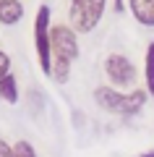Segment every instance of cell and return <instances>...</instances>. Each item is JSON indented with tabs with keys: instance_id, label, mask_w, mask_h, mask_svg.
Returning a JSON list of instances; mask_svg holds the SVG:
<instances>
[{
	"instance_id": "6da1fadb",
	"label": "cell",
	"mask_w": 154,
	"mask_h": 157,
	"mask_svg": "<svg viewBox=\"0 0 154 157\" xmlns=\"http://www.w3.org/2000/svg\"><path fill=\"white\" fill-rule=\"evenodd\" d=\"M50 39H52V76L58 84H66L68 76H71V66L78 58V39L76 32L66 24H55L52 32H50Z\"/></svg>"
},
{
	"instance_id": "7a4b0ae2",
	"label": "cell",
	"mask_w": 154,
	"mask_h": 157,
	"mask_svg": "<svg viewBox=\"0 0 154 157\" xmlns=\"http://www.w3.org/2000/svg\"><path fill=\"white\" fill-rule=\"evenodd\" d=\"M107 0H71L68 8V21L76 34H89L105 16Z\"/></svg>"
},
{
	"instance_id": "3957f363",
	"label": "cell",
	"mask_w": 154,
	"mask_h": 157,
	"mask_svg": "<svg viewBox=\"0 0 154 157\" xmlns=\"http://www.w3.org/2000/svg\"><path fill=\"white\" fill-rule=\"evenodd\" d=\"M50 6H42L34 16V47H37L39 68L42 73L52 76V39H50Z\"/></svg>"
},
{
	"instance_id": "277c9868",
	"label": "cell",
	"mask_w": 154,
	"mask_h": 157,
	"mask_svg": "<svg viewBox=\"0 0 154 157\" xmlns=\"http://www.w3.org/2000/svg\"><path fill=\"white\" fill-rule=\"evenodd\" d=\"M105 73L110 78V84L115 89H131L136 84V66L131 63V58L120 55V52H112L105 60Z\"/></svg>"
},
{
	"instance_id": "5b68a950",
	"label": "cell",
	"mask_w": 154,
	"mask_h": 157,
	"mask_svg": "<svg viewBox=\"0 0 154 157\" xmlns=\"http://www.w3.org/2000/svg\"><path fill=\"white\" fill-rule=\"evenodd\" d=\"M149 100V92L146 89H133V92H120V105H118V115H138V113L144 110V105H146Z\"/></svg>"
},
{
	"instance_id": "8992f818",
	"label": "cell",
	"mask_w": 154,
	"mask_h": 157,
	"mask_svg": "<svg viewBox=\"0 0 154 157\" xmlns=\"http://www.w3.org/2000/svg\"><path fill=\"white\" fill-rule=\"evenodd\" d=\"M24 18V3L21 0H0V24L16 26Z\"/></svg>"
},
{
	"instance_id": "52a82bcc",
	"label": "cell",
	"mask_w": 154,
	"mask_h": 157,
	"mask_svg": "<svg viewBox=\"0 0 154 157\" xmlns=\"http://www.w3.org/2000/svg\"><path fill=\"white\" fill-rule=\"evenodd\" d=\"M128 8L141 26H154V0H128Z\"/></svg>"
},
{
	"instance_id": "ba28073f",
	"label": "cell",
	"mask_w": 154,
	"mask_h": 157,
	"mask_svg": "<svg viewBox=\"0 0 154 157\" xmlns=\"http://www.w3.org/2000/svg\"><path fill=\"white\" fill-rule=\"evenodd\" d=\"M94 100H97V105L102 107V110L115 113V115H118V105H120V92H118L115 86H97V92H94Z\"/></svg>"
},
{
	"instance_id": "9c48e42d",
	"label": "cell",
	"mask_w": 154,
	"mask_h": 157,
	"mask_svg": "<svg viewBox=\"0 0 154 157\" xmlns=\"http://www.w3.org/2000/svg\"><path fill=\"white\" fill-rule=\"evenodd\" d=\"M0 100H6L8 105L18 102V81L13 73H8L6 78H0Z\"/></svg>"
},
{
	"instance_id": "30bf717a",
	"label": "cell",
	"mask_w": 154,
	"mask_h": 157,
	"mask_svg": "<svg viewBox=\"0 0 154 157\" xmlns=\"http://www.w3.org/2000/svg\"><path fill=\"white\" fill-rule=\"evenodd\" d=\"M144 81H146V86L144 89L149 92V97H154V42H149L146 47V60H144Z\"/></svg>"
},
{
	"instance_id": "8fae6325",
	"label": "cell",
	"mask_w": 154,
	"mask_h": 157,
	"mask_svg": "<svg viewBox=\"0 0 154 157\" xmlns=\"http://www.w3.org/2000/svg\"><path fill=\"white\" fill-rule=\"evenodd\" d=\"M13 152H16V157H37V152H34V147L29 141H16Z\"/></svg>"
},
{
	"instance_id": "7c38bea8",
	"label": "cell",
	"mask_w": 154,
	"mask_h": 157,
	"mask_svg": "<svg viewBox=\"0 0 154 157\" xmlns=\"http://www.w3.org/2000/svg\"><path fill=\"white\" fill-rule=\"evenodd\" d=\"M8 73H11V58L0 50V78H6Z\"/></svg>"
},
{
	"instance_id": "4fadbf2b",
	"label": "cell",
	"mask_w": 154,
	"mask_h": 157,
	"mask_svg": "<svg viewBox=\"0 0 154 157\" xmlns=\"http://www.w3.org/2000/svg\"><path fill=\"white\" fill-rule=\"evenodd\" d=\"M0 157H16V152H13L11 144H6V141L0 139Z\"/></svg>"
},
{
	"instance_id": "5bb4252c",
	"label": "cell",
	"mask_w": 154,
	"mask_h": 157,
	"mask_svg": "<svg viewBox=\"0 0 154 157\" xmlns=\"http://www.w3.org/2000/svg\"><path fill=\"white\" fill-rule=\"evenodd\" d=\"M112 8H115V13H123L126 11V3L123 0H112Z\"/></svg>"
},
{
	"instance_id": "9a60e30c",
	"label": "cell",
	"mask_w": 154,
	"mask_h": 157,
	"mask_svg": "<svg viewBox=\"0 0 154 157\" xmlns=\"http://www.w3.org/2000/svg\"><path fill=\"white\" fill-rule=\"evenodd\" d=\"M141 157H154V149H149V152H144Z\"/></svg>"
}]
</instances>
